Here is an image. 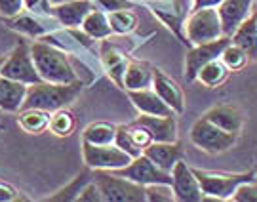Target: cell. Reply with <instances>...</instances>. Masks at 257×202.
<instances>
[{
	"label": "cell",
	"instance_id": "1",
	"mask_svg": "<svg viewBox=\"0 0 257 202\" xmlns=\"http://www.w3.org/2000/svg\"><path fill=\"white\" fill-rule=\"evenodd\" d=\"M31 52L42 80L54 84H73L80 80L69 52L57 48L55 44H50L42 38L31 44Z\"/></svg>",
	"mask_w": 257,
	"mask_h": 202
},
{
	"label": "cell",
	"instance_id": "2",
	"mask_svg": "<svg viewBox=\"0 0 257 202\" xmlns=\"http://www.w3.org/2000/svg\"><path fill=\"white\" fill-rule=\"evenodd\" d=\"M82 86V80H76L73 84H54L46 82V80L31 84L25 103H23V109H44L50 113H54L57 109H65L67 105H71L76 99Z\"/></svg>",
	"mask_w": 257,
	"mask_h": 202
},
{
	"label": "cell",
	"instance_id": "3",
	"mask_svg": "<svg viewBox=\"0 0 257 202\" xmlns=\"http://www.w3.org/2000/svg\"><path fill=\"white\" fill-rule=\"evenodd\" d=\"M194 174L204 191V200H230L240 185L257 179L253 170L242 174H227V172H208L194 168Z\"/></svg>",
	"mask_w": 257,
	"mask_h": 202
},
{
	"label": "cell",
	"instance_id": "4",
	"mask_svg": "<svg viewBox=\"0 0 257 202\" xmlns=\"http://www.w3.org/2000/svg\"><path fill=\"white\" fill-rule=\"evenodd\" d=\"M93 181L99 185L105 202L147 200L145 185H139L112 170H93Z\"/></svg>",
	"mask_w": 257,
	"mask_h": 202
},
{
	"label": "cell",
	"instance_id": "5",
	"mask_svg": "<svg viewBox=\"0 0 257 202\" xmlns=\"http://www.w3.org/2000/svg\"><path fill=\"white\" fill-rule=\"evenodd\" d=\"M225 37L223 23H221L217 8H198L191 10L189 18L185 21V38L187 44H204Z\"/></svg>",
	"mask_w": 257,
	"mask_h": 202
},
{
	"label": "cell",
	"instance_id": "6",
	"mask_svg": "<svg viewBox=\"0 0 257 202\" xmlns=\"http://www.w3.org/2000/svg\"><path fill=\"white\" fill-rule=\"evenodd\" d=\"M189 136L196 147L204 153H210V155H221V153L234 147L238 141V134H230L227 130L219 128L217 124H213L206 117L194 122Z\"/></svg>",
	"mask_w": 257,
	"mask_h": 202
},
{
	"label": "cell",
	"instance_id": "7",
	"mask_svg": "<svg viewBox=\"0 0 257 202\" xmlns=\"http://www.w3.org/2000/svg\"><path fill=\"white\" fill-rule=\"evenodd\" d=\"M0 74L2 76H8V78H14V80H19V82H25L29 86L42 80L37 71L35 59H33L31 46H27L25 42L18 44V46L10 52L8 57L2 61V65H0Z\"/></svg>",
	"mask_w": 257,
	"mask_h": 202
},
{
	"label": "cell",
	"instance_id": "8",
	"mask_svg": "<svg viewBox=\"0 0 257 202\" xmlns=\"http://www.w3.org/2000/svg\"><path fill=\"white\" fill-rule=\"evenodd\" d=\"M82 158L90 170H118L132 162V156L122 151L116 143L93 145L82 141Z\"/></svg>",
	"mask_w": 257,
	"mask_h": 202
},
{
	"label": "cell",
	"instance_id": "9",
	"mask_svg": "<svg viewBox=\"0 0 257 202\" xmlns=\"http://www.w3.org/2000/svg\"><path fill=\"white\" fill-rule=\"evenodd\" d=\"M230 42H232V38L225 35L217 40L191 46V50L187 52V57H185V78L189 82H194L204 65L213 61V59H219L221 54L225 52V48L229 46Z\"/></svg>",
	"mask_w": 257,
	"mask_h": 202
},
{
	"label": "cell",
	"instance_id": "10",
	"mask_svg": "<svg viewBox=\"0 0 257 202\" xmlns=\"http://www.w3.org/2000/svg\"><path fill=\"white\" fill-rule=\"evenodd\" d=\"M147 4L153 8L155 16H158L164 21L166 27L172 29L175 35L181 38V42L187 44L185 21L193 10V2H189V0H147Z\"/></svg>",
	"mask_w": 257,
	"mask_h": 202
},
{
	"label": "cell",
	"instance_id": "11",
	"mask_svg": "<svg viewBox=\"0 0 257 202\" xmlns=\"http://www.w3.org/2000/svg\"><path fill=\"white\" fill-rule=\"evenodd\" d=\"M116 174L128 177L139 185H153V183H170L172 185V172H166L160 166H156L147 155H139L132 158V162L124 168L112 170Z\"/></svg>",
	"mask_w": 257,
	"mask_h": 202
},
{
	"label": "cell",
	"instance_id": "12",
	"mask_svg": "<svg viewBox=\"0 0 257 202\" xmlns=\"http://www.w3.org/2000/svg\"><path fill=\"white\" fill-rule=\"evenodd\" d=\"M172 187L175 200L179 202H200L204 200V191L200 181L194 174V168L185 162L183 158L172 168Z\"/></svg>",
	"mask_w": 257,
	"mask_h": 202
},
{
	"label": "cell",
	"instance_id": "13",
	"mask_svg": "<svg viewBox=\"0 0 257 202\" xmlns=\"http://www.w3.org/2000/svg\"><path fill=\"white\" fill-rule=\"evenodd\" d=\"M6 25L18 33H23L27 37L33 38H42L46 37L48 33H52L57 29V25H61L55 16H40V14H33L23 10L21 14L14 16V18H6Z\"/></svg>",
	"mask_w": 257,
	"mask_h": 202
},
{
	"label": "cell",
	"instance_id": "14",
	"mask_svg": "<svg viewBox=\"0 0 257 202\" xmlns=\"http://www.w3.org/2000/svg\"><path fill=\"white\" fill-rule=\"evenodd\" d=\"M253 4L255 0H223L217 6L221 23H223V33L227 37H232L236 29L253 14Z\"/></svg>",
	"mask_w": 257,
	"mask_h": 202
},
{
	"label": "cell",
	"instance_id": "15",
	"mask_svg": "<svg viewBox=\"0 0 257 202\" xmlns=\"http://www.w3.org/2000/svg\"><path fill=\"white\" fill-rule=\"evenodd\" d=\"M153 88L162 99L174 109L175 115H181L185 111V95L181 86L175 82L174 78H170L162 69L155 67V78H153Z\"/></svg>",
	"mask_w": 257,
	"mask_h": 202
},
{
	"label": "cell",
	"instance_id": "16",
	"mask_svg": "<svg viewBox=\"0 0 257 202\" xmlns=\"http://www.w3.org/2000/svg\"><path fill=\"white\" fill-rule=\"evenodd\" d=\"M143 128L151 134L153 141H177V119L175 115H141L138 120Z\"/></svg>",
	"mask_w": 257,
	"mask_h": 202
},
{
	"label": "cell",
	"instance_id": "17",
	"mask_svg": "<svg viewBox=\"0 0 257 202\" xmlns=\"http://www.w3.org/2000/svg\"><path fill=\"white\" fill-rule=\"evenodd\" d=\"M27 92L29 84L0 74V111L2 113H19L23 109Z\"/></svg>",
	"mask_w": 257,
	"mask_h": 202
},
{
	"label": "cell",
	"instance_id": "18",
	"mask_svg": "<svg viewBox=\"0 0 257 202\" xmlns=\"http://www.w3.org/2000/svg\"><path fill=\"white\" fill-rule=\"evenodd\" d=\"M143 155H147L162 170L172 172V168L183 158V147L177 141H153L145 147Z\"/></svg>",
	"mask_w": 257,
	"mask_h": 202
},
{
	"label": "cell",
	"instance_id": "19",
	"mask_svg": "<svg viewBox=\"0 0 257 202\" xmlns=\"http://www.w3.org/2000/svg\"><path fill=\"white\" fill-rule=\"evenodd\" d=\"M128 95L134 107L141 113V115H158V117H166V115H175L174 109L166 103L155 88H145V90H128Z\"/></svg>",
	"mask_w": 257,
	"mask_h": 202
},
{
	"label": "cell",
	"instance_id": "20",
	"mask_svg": "<svg viewBox=\"0 0 257 202\" xmlns=\"http://www.w3.org/2000/svg\"><path fill=\"white\" fill-rule=\"evenodd\" d=\"M92 10L93 6L90 0H69L54 6V16L67 29H76L82 27L84 19Z\"/></svg>",
	"mask_w": 257,
	"mask_h": 202
},
{
	"label": "cell",
	"instance_id": "21",
	"mask_svg": "<svg viewBox=\"0 0 257 202\" xmlns=\"http://www.w3.org/2000/svg\"><path fill=\"white\" fill-rule=\"evenodd\" d=\"M202 117H206L208 120H211L213 124H217L219 128L227 130L230 134H238L242 132L244 126V117L238 111V107L229 105V103H223V105H215L210 111H206Z\"/></svg>",
	"mask_w": 257,
	"mask_h": 202
},
{
	"label": "cell",
	"instance_id": "22",
	"mask_svg": "<svg viewBox=\"0 0 257 202\" xmlns=\"http://www.w3.org/2000/svg\"><path fill=\"white\" fill-rule=\"evenodd\" d=\"M101 63L105 71L114 82L124 88V76H126V69H128V57L124 52H120L116 46H112L110 42L103 40L101 46Z\"/></svg>",
	"mask_w": 257,
	"mask_h": 202
},
{
	"label": "cell",
	"instance_id": "23",
	"mask_svg": "<svg viewBox=\"0 0 257 202\" xmlns=\"http://www.w3.org/2000/svg\"><path fill=\"white\" fill-rule=\"evenodd\" d=\"M153 78H155V67L147 61L132 59L126 69L124 76V88L126 90H145L153 88Z\"/></svg>",
	"mask_w": 257,
	"mask_h": 202
},
{
	"label": "cell",
	"instance_id": "24",
	"mask_svg": "<svg viewBox=\"0 0 257 202\" xmlns=\"http://www.w3.org/2000/svg\"><path fill=\"white\" fill-rule=\"evenodd\" d=\"M230 38L248 54L249 59H257V14H251Z\"/></svg>",
	"mask_w": 257,
	"mask_h": 202
},
{
	"label": "cell",
	"instance_id": "25",
	"mask_svg": "<svg viewBox=\"0 0 257 202\" xmlns=\"http://www.w3.org/2000/svg\"><path fill=\"white\" fill-rule=\"evenodd\" d=\"M50 119L52 113L44 109H21L19 111L18 124L27 134H40L50 128Z\"/></svg>",
	"mask_w": 257,
	"mask_h": 202
},
{
	"label": "cell",
	"instance_id": "26",
	"mask_svg": "<svg viewBox=\"0 0 257 202\" xmlns=\"http://www.w3.org/2000/svg\"><path fill=\"white\" fill-rule=\"evenodd\" d=\"M82 31L86 35H90L93 40H103V38H109L112 35V29L109 23V16L99 10H92L82 23Z\"/></svg>",
	"mask_w": 257,
	"mask_h": 202
},
{
	"label": "cell",
	"instance_id": "27",
	"mask_svg": "<svg viewBox=\"0 0 257 202\" xmlns=\"http://www.w3.org/2000/svg\"><path fill=\"white\" fill-rule=\"evenodd\" d=\"M118 126L109 122H92L82 132V141L93 143V145H110L116 139Z\"/></svg>",
	"mask_w": 257,
	"mask_h": 202
},
{
	"label": "cell",
	"instance_id": "28",
	"mask_svg": "<svg viewBox=\"0 0 257 202\" xmlns=\"http://www.w3.org/2000/svg\"><path fill=\"white\" fill-rule=\"evenodd\" d=\"M229 76V67L223 63V59H213L210 63H206L200 69V73L196 76V80L200 84H204L206 88H215L227 80Z\"/></svg>",
	"mask_w": 257,
	"mask_h": 202
},
{
	"label": "cell",
	"instance_id": "29",
	"mask_svg": "<svg viewBox=\"0 0 257 202\" xmlns=\"http://www.w3.org/2000/svg\"><path fill=\"white\" fill-rule=\"evenodd\" d=\"M109 23L114 35H130L138 29V16L132 12V8L109 12Z\"/></svg>",
	"mask_w": 257,
	"mask_h": 202
},
{
	"label": "cell",
	"instance_id": "30",
	"mask_svg": "<svg viewBox=\"0 0 257 202\" xmlns=\"http://www.w3.org/2000/svg\"><path fill=\"white\" fill-rule=\"evenodd\" d=\"M92 179H93V174H90V168L86 166V170H82V174L76 175L67 187L59 189V191L55 194H52V196H48L46 200H76L80 191H82V187L88 183V181H92Z\"/></svg>",
	"mask_w": 257,
	"mask_h": 202
},
{
	"label": "cell",
	"instance_id": "31",
	"mask_svg": "<svg viewBox=\"0 0 257 202\" xmlns=\"http://www.w3.org/2000/svg\"><path fill=\"white\" fill-rule=\"evenodd\" d=\"M50 130L54 132L55 136L59 138H67L71 136L74 130V117L65 109H57L52 113V119H50Z\"/></svg>",
	"mask_w": 257,
	"mask_h": 202
},
{
	"label": "cell",
	"instance_id": "32",
	"mask_svg": "<svg viewBox=\"0 0 257 202\" xmlns=\"http://www.w3.org/2000/svg\"><path fill=\"white\" fill-rule=\"evenodd\" d=\"M221 59H223V63L229 67V71H240L249 61L248 54L240 46H236L234 42H230L229 46L225 48V52L221 54Z\"/></svg>",
	"mask_w": 257,
	"mask_h": 202
},
{
	"label": "cell",
	"instance_id": "33",
	"mask_svg": "<svg viewBox=\"0 0 257 202\" xmlns=\"http://www.w3.org/2000/svg\"><path fill=\"white\" fill-rule=\"evenodd\" d=\"M149 202H172L175 200L174 187L170 183H153L145 187Z\"/></svg>",
	"mask_w": 257,
	"mask_h": 202
},
{
	"label": "cell",
	"instance_id": "34",
	"mask_svg": "<svg viewBox=\"0 0 257 202\" xmlns=\"http://www.w3.org/2000/svg\"><path fill=\"white\" fill-rule=\"evenodd\" d=\"M114 143H116L122 151H126L132 158L143 155V151L134 143V139H132V136H130L128 126H118V132H116V139H114Z\"/></svg>",
	"mask_w": 257,
	"mask_h": 202
},
{
	"label": "cell",
	"instance_id": "35",
	"mask_svg": "<svg viewBox=\"0 0 257 202\" xmlns=\"http://www.w3.org/2000/svg\"><path fill=\"white\" fill-rule=\"evenodd\" d=\"M230 200L234 202H257V183L255 181H248V183H242L236 189V193L232 194Z\"/></svg>",
	"mask_w": 257,
	"mask_h": 202
},
{
	"label": "cell",
	"instance_id": "36",
	"mask_svg": "<svg viewBox=\"0 0 257 202\" xmlns=\"http://www.w3.org/2000/svg\"><path fill=\"white\" fill-rule=\"evenodd\" d=\"M76 200L80 202H105L101 194V189H99V185L95 183V181H88V183L82 187V191L78 194V198Z\"/></svg>",
	"mask_w": 257,
	"mask_h": 202
},
{
	"label": "cell",
	"instance_id": "37",
	"mask_svg": "<svg viewBox=\"0 0 257 202\" xmlns=\"http://www.w3.org/2000/svg\"><path fill=\"white\" fill-rule=\"evenodd\" d=\"M25 10V0H0V16L6 18H14Z\"/></svg>",
	"mask_w": 257,
	"mask_h": 202
},
{
	"label": "cell",
	"instance_id": "38",
	"mask_svg": "<svg viewBox=\"0 0 257 202\" xmlns=\"http://www.w3.org/2000/svg\"><path fill=\"white\" fill-rule=\"evenodd\" d=\"M25 10L40 16H54V4L50 0H25Z\"/></svg>",
	"mask_w": 257,
	"mask_h": 202
},
{
	"label": "cell",
	"instance_id": "39",
	"mask_svg": "<svg viewBox=\"0 0 257 202\" xmlns=\"http://www.w3.org/2000/svg\"><path fill=\"white\" fill-rule=\"evenodd\" d=\"M95 4L101 10H105L107 14L109 12H116V10L134 8V2H130V0H95Z\"/></svg>",
	"mask_w": 257,
	"mask_h": 202
},
{
	"label": "cell",
	"instance_id": "40",
	"mask_svg": "<svg viewBox=\"0 0 257 202\" xmlns=\"http://www.w3.org/2000/svg\"><path fill=\"white\" fill-rule=\"evenodd\" d=\"M14 200H23V196L19 194L16 187L0 181V202H14Z\"/></svg>",
	"mask_w": 257,
	"mask_h": 202
},
{
	"label": "cell",
	"instance_id": "41",
	"mask_svg": "<svg viewBox=\"0 0 257 202\" xmlns=\"http://www.w3.org/2000/svg\"><path fill=\"white\" fill-rule=\"evenodd\" d=\"M223 0H193V10L198 8H217Z\"/></svg>",
	"mask_w": 257,
	"mask_h": 202
},
{
	"label": "cell",
	"instance_id": "42",
	"mask_svg": "<svg viewBox=\"0 0 257 202\" xmlns=\"http://www.w3.org/2000/svg\"><path fill=\"white\" fill-rule=\"evenodd\" d=\"M54 6H57V4H63V2H69V0H50Z\"/></svg>",
	"mask_w": 257,
	"mask_h": 202
},
{
	"label": "cell",
	"instance_id": "43",
	"mask_svg": "<svg viewBox=\"0 0 257 202\" xmlns=\"http://www.w3.org/2000/svg\"><path fill=\"white\" fill-rule=\"evenodd\" d=\"M2 61H4V57H0V65H2Z\"/></svg>",
	"mask_w": 257,
	"mask_h": 202
},
{
	"label": "cell",
	"instance_id": "44",
	"mask_svg": "<svg viewBox=\"0 0 257 202\" xmlns=\"http://www.w3.org/2000/svg\"><path fill=\"white\" fill-rule=\"evenodd\" d=\"M0 128H2V124H0Z\"/></svg>",
	"mask_w": 257,
	"mask_h": 202
},
{
	"label": "cell",
	"instance_id": "45",
	"mask_svg": "<svg viewBox=\"0 0 257 202\" xmlns=\"http://www.w3.org/2000/svg\"><path fill=\"white\" fill-rule=\"evenodd\" d=\"M145 2H147V0H145Z\"/></svg>",
	"mask_w": 257,
	"mask_h": 202
}]
</instances>
